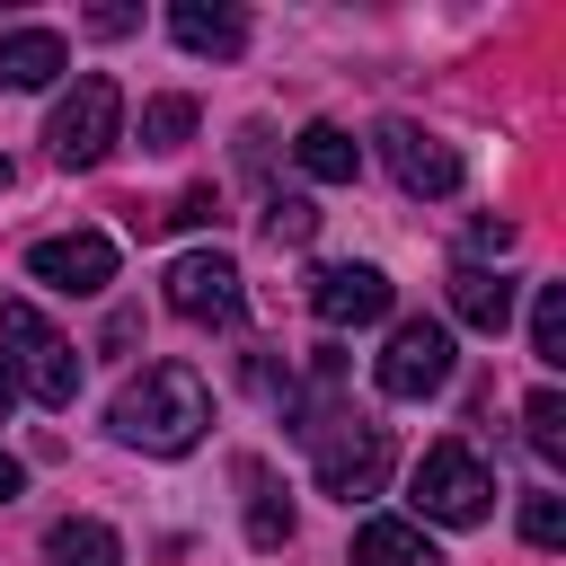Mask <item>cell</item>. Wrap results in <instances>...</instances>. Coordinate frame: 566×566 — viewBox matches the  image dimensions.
Returning <instances> with one entry per match:
<instances>
[{
    "mask_svg": "<svg viewBox=\"0 0 566 566\" xmlns=\"http://www.w3.org/2000/svg\"><path fill=\"white\" fill-rule=\"evenodd\" d=\"M212 212H221V195H212V186H195V195H177V203H168L159 221H177V230H203Z\"/></svg>",
    "mask_w": 566,
    "mask_h": 566,
    "instance_id": "obj_23",
    "label": "cell"
},
{
    "mask_svg": "<svg viewBox=\"0 0 566 566\" xmlns=\"http://www.w3.org/2000/svg\"><path fill=\"white\" fill-rule=\"evenodd\" d=\"M168 310L195 318V327H239L248 318V283H239V265L221 248H186L168 265Z\"/></svg>",
    "mask_w": 566,
    "mask_h": 566,
    "instance_id": "obj_6",
    "label": "cell"
},
{
    "mask_svg": "<svg viewBox=\"0 0 566 566\" xmlns=\"http://www.w3.org/2000/svg\"><path fill=\"white\" fill-rule=\"evenodd\" d=\"M451 318L478 327V336H504L513 327V283L495 265H451Z\"/></svg>",
    "mask_w": 566,
    "mask_h": 566,
    "instance_id": "obj_13",
    "label": "cell"
},
{
    "mask_svg": "<svg viewBox=\"0 0 566 566\" xmlns=\"http://www.w3.org/2000/svg\"><path fill=\"white\" fill-rule=\"evenodd\" d=\"M371 380H380V398H433L451 380V327L442 318H398L380 363H371Z\"/></svg>",
    "mask_w": 566,
    "mask_h": 566,
    "instance_id": "obj_7",
    "label": "cell"
},
{
    "mask_svg": "<svg viewBox=\"0 0 566 566\" xmlns=\"http://www.w3.org/2000/svg\"><path fill=\"white\" fill-rule=\"evenodd\" d=\"M522 539H531V548H557V539H566V504H557V495H522Z\"/></svg>",
    "mask_w": 566,
    "mask_h": 566,
    "instance_id": "obj_22",
    "label": "cell"
},
{
    "mask_svg": "<svg viewBox=\"0 0 566 566\" xmlns=\"http://www.w3.org/2000/svg\"><path fill=\"white\" fill-rule=\"evenodd\" d=\"M106 424H115V442L177 460V451H195V442H203V424H212V389H203V371H195V363H150L142 380H124V389H115Z\"/></svg>",
    "mask_w": 566,
    "mask_h": 566,
    "instance_id": "obj_1",
    "label": "cell"
},
{
    "mask_svg": "<svg viewBox=\"0 0 566 566\" xmlns=\"http://www.w3.org/2000/svg\"><path fill=\"white\" fill-rule=\"evenodd\" d=\"M44 566H124V539H115L106 522L71 513V522H53V531H44Z\"/></svg>",
    "mask_w": 566,
    "mask_h": 566,
    "instance_id": "obj_16",
    "label": "cell"
},
{
    "mask_svg": "<svg viewBox=\"0 0 566 566\" xmlns=\"http://www.w3.org/2000/svg\"><path fill=\"white\" fill-rule=\"evenodd\" d=\"M239 478H248V539H256V548H283V539H292V504L265 486V469H256V460H248Z\"/></svg>",
    "mask_w": 566,
    "mask_h": 566,
    "instance_id": "obj_18",
    "label": "cell"
},
{
    "mask_svg": "<svg viewBox=\"0 0 566 566\" xmlns=\"http://www.w3.org/2000/svg\"><path fill=\"white\" fill-rule=\"evenodd\" d=\"M354 566H442V548L424 539V522H398V513H371L354 531Z\"/></svg>",
    "mask_w": 566,
    "mask_h": 566,
    "instance_id": "obj_14",
    "label": "cell"
},
{
    "mask_svg": "<svg viewBox=\"0 0 566 566\" xmlns=\"http://www.w3.org/2000/svg\"><path fill=\"white\" fill-rule=\"evenodd\" d=\"M522 424H531V451H539V460H566V398H557V389H531Z\"/></svg>",
    "mask_w": 566,
    "mask_h": 566,
    "instance_id": "obj_20",
    "label": "cell"
},
{
    "mask_svg": "<svg viewBox=\"0 0 566 566\" xmlns=\"http://www.w3.org/2000/svg\"><path fill=\"white\" fill-rule=\"evenodd\" d=\"M9 407H18V380H9V363H0V416H9Z\"/></svg>",
    "mask_w": 566,
    "mask_h": 566,
    "instance_id": "obj_26",
    "label": "cell"
},
{
    "mask_svg": "<svg viewBox=\"0 0 566 566\" xmlns=\"http://www.w3.org/2000/svg\"><path fill=\"white\" fill-rule=\"evenodd\" d=\"M195 124H203V106H195L186 88H168V97H150V106H142V150H186V142H195Z\"/></svg>",
    "mask_w": 566,
    "mask_h": 566,
    "instance_id": "obj_17",
    "label": "cell"
},
{
    "mask_svg": "<svg viewBox=\"0 0 566 566\" xmlns=\"http://www.w3.org/2000/svg\"><path fill=\"white\" fill-rule=\"evenodd\" d=\"M44 142H53V159H62V168H97V159L124 142V88H115L106 71H80V80H71V97L53 106Z\"/></svg>",
    "mask_w": 566,
    "mask_h": 566,
    "instance_id": "obj_4",
    "label": "cell"
},
{
    "mask_svg": "<svg viewBox=\"0 0 566 566\" xmlns=\"http://www.w3.org/2000/svg\"><path fill=\"white\" fill-rule=\"evenodd\" d=\"M531 354L548 371L566 363V283H539V301H531Z\"/></svg>",
    "mask_w": 566,
    "mask_h": 566,
    "instance_id": "obj_19",
    "label": "cell"
},
{
    "mask_svg": "<svg viewBox=\"0 0 566 566\" xmlns=\"http://www.w3.org/2000/svg\"><path fill=\"white\" fill-rule=\"evenodd\" d=\"M0 186H9V159H0Z\"/></svg>",
    "mask_w": 566,
    "mask_h": 566,
    "instance_id": "obj_27",
    "label": "cell"
},
{
    "mask_svg": "<svg viewBox=\"0 0 566 566\" xmlns=\"http://www.w3.org/2000/svg\"><path fill=\"white\" fill-rule=\"evenodd\" d=\"M310 310H318V327H371V318H389V274L380 265H318Z\"/></svg>",
    "mask_w": 566,
    "mask_h": 566,
    "instance_id": "obj_10",
    "label": "cell"
},
{
    "mask_svg": "<svg viewBox=\"0 0 566 566\" xmlns=\"http://www.w3.org/2000/svg\"><path fill=\"white\" fill-rule=\"evenodd\" d=\"M18 486H27V469H18V460H9V451H0V504H9V495H18Z\"/></svg>",
    "mask_w": 566,
    "mask_h": 566,
    "instance_id": "obj_25",
    "label": "cell"
},
{
    "mask_svg": "<svg viewBox=\"0 0 566 566\" xmlns=\"http://www.w3.org/2000/svg\"><path fill=\"white\" fill-rule=\"evenodd\" d=\"M407 486H416V513L424 522H451V531L460 522H486V504H495V478H486V460L469 442H433Z\"/></svg>",
    "mask_w": 566,
    "mask_h": 566,
    "instance_id": "obj_5",
    "label": "cell"
},
{
    "mask_svg": "<svg viewBox=\"0 0 566 566\" xmlns=\"http://www.w3.org/2000/svg\"><path fill=\"white\" fill-rule=\"evenodd\" d=\"M380 159H389V177H398L407 195H433V203H442V195H460V177H469V168H460V150H451V142H433L424 124H407V115H389V124H380Z\"/></svg>",
    "mask_w": 566,
    "mask_h": 566,
    "instance_id": "obj_8",
    "label": "cell"
},
{
    "mask_svg": "<svg viewBox=\"0 0 566 566\" xmlns=\"http://www.w3.org/2000/svg\"><path fill=\"white\" fill-rule=\"evenodd\" d=\"M27 274L53 283V292H71V301H88V292L115 283V239H97V230H53V239L27 248Z\"/></svg>",
    "mask_w": 566,
    "mask_h": 566,
    "instance_id": "obj_9",
    "label": "cell"
},
{
    "mask_svg": "<svg viewBox=\"0 0 566 566\" xmlns=\"http://www.w3.org/2000/svg\"><path fill=\"white\" fill-rule=\"evenodd\" d=\"M0 363H9V380H18L27 398H44V407H71V398H80V354H71V336H62L35 301H0Z\"/></svg>",
    "mask_w": 566,
    "mask_h": 566,
    "instance_id": "obj_2",
    "label": "cell"
},
{
    "mask_svg": "<svg viewBox=\"0 0 566 566\" xmlns=\"http://www.w3.org/2000/svg\"><path fill=\"white\" fill-rule=\"evenodd\" d=\"M71 71V44L53 27H0V88H44Z\"/></svg>",
    "mask_w": 566,
    "mask_h": 566,
    "instance_id": "obj_11",
    "label": "cell"
},
{
    "mask_svg": "<svg viewBox=\"0 0 566 566\" xmlns=\"http://www.w3.org/2000/svg\"><path fill=\"white\" fill-rule=\"evenodd\" d=\"M310 230H318V203L310 195H265V239L274 248H301Z\"/></svg>",
    "mask_w": 566,
    "mask_h": 566,
    "instance_id": "obj_21",
    "label": "cell"
},
{
    "mask_svg": "<svg viewBox=\"0 0 566 566\" xmlns=\"http://www.w3.org/2000/svg\"><path fill=\"white\" fill-rule=\"evenodd\" d=\"M168 35H177L186 53H212V62L248 53V18L221 9V0H177V9H168Z\"/></svg>",
    "mask_w": 566,
    "mask_h": 566,
    "instance_id": "obj_12",
    "label": "cell"
},
{
    "mask_svg": "<svg viewBox=\"0 0 566 566\" xmlns=\"http://www.w3.org/2000/svg\"><path fill=\"white\" fill-rule=\"evenodd\" d=\"M513 248V221H469V256L460 265H486V256H504Z\"/></svg>",
    "mask_w": 566,
    "mask_h": 566,
    "instance_id": "obj_24",
    "label": "cell"
},
{
    "mask_svg": "<svg viewBox=\"0 0 566 566\" xmlns=\"http://www.w3.org/2000/svg\"><path fill=\"white\" fill-rule=\"evenodd\" d=\"M292 159H301L310 186H354V177H363V142H354L345 124H301Z\"/></svg>",
    "mask_w": 566,
    "mask_h": 566,
    "instance_id": "obj_15",
    "label": "cell"
},
{
    "mask_svg": "<svg viewBox=\"0 0 566 566\" xmlns=\"http://www.w3.org/2000/svg\"><path fill=\"white\" fill-rule=\"evenodd\" d=\"M301 442H310V469H318L327 495H345V504L380 495V478H389V424H371L354 407H327V416L301 424Z\"/></svg>",
    "mask_w": 566,
    "mask_h": 566,
    "instance_id": "obj_3",
    "label": "cell"
}]
</instances>
